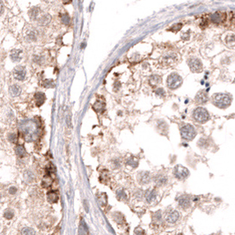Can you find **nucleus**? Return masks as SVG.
I'll return each instance as SVG.
<instances>
[{"mask_svg": "<svg viewBox=\"0 0 235 235\" xmlns=\"http://www.w3.org/2000/svg\"><path fill=\"white\" fill-rule=\"evenodd\" d=\"M10 92L13 96H18L20 94L21 92V89H20V86L18 85H13L11 86L10 88Z\"/></svg>", "mask_w": 235, "mask_h": 235, "instance_id": "5701e85b", "label": "nucleus"}, {"mask_svg": "<svg viewBox=\"0 0 235 235\" xmlns=\"http://www.w3.org/2000/svg\"><path fill=\"white\" fill-rule=\"evenodd\" d=\"M43 86L45 87H53L54 86V82L53 80H49V79H47L43 82Z\"/></svg>", "mask_w": 235, "mask_h": 235, "instance_id": "c756f323", "label": "nucleus"}, {"mask_svg": "<svg viewBox=\"0 0 235 235\" xmlns=\"http://www.w3.org/2000/svg\"><path fill=\"white\" fill-rule=\"evenodd\" d=\"M107 195L105 193H101L99 195H97L98 203L101 207H104V206L107 205Z\"/></svg>", "mask_w": 235, "mask_h": 235, "instance_id": "a211bd4d", "label": "nucleus"}, {"mask_svg": "<svg viewBox=\"0 0 235 235\" xmlns=\"http://www.w3.org/2000/svg\"><path fill=\"white\" fill-rule=\"evenodd\" d=\"M138 163H139L138 159H137L136 157H131L126 161V164L129 165V166H131V167H132L133 168L138 167Z\"/></svg>", "mask_w": 235, "mask_h": 235, "instance_id": "4be33fe9", "label": "nucleus"}, {"mask_svg": "<svg viewBox=\"0 0 235 235\" xmlns=\"http://www.w3.org/2000/svg\"><path fill=\"white\" fill-rule=\"evenodd\" d=\"M47 198L49 200V203H56L57 200H58V195L56 194V192L55 191H49L47 195Z\"/></svg>", "mask_w": 235, "mask_h": 235, "instance_id": "6ab92c4d", "label": "nucleus"}, {"mask_svg": "<svg viewBox=\"0 0 235 235\" xmlns=\"http://www.w3.org/2000/svg\"><path fill=\"white\" fill-rule=\"evenodd\" d=\"M71 1V0H64V3H65V4H67V3H69Z\"/></svg>", "mask_w": 235, "mask_h": 235, "instance_id": "e433bc0d", "label": "nucleus"}, {"mask_svg": "<svg viewBox=\"0 0 235 235\" xmlns=\"http://www.w3.org/2000/svg\"><path fill=\"white\" fill-rule=\"evenodd\" d=\"M157 195H158V192L155 188H149L145 193V198L148 203H153L156 200Z\"/></svg>", "mask_w": 235, "mask_h": 235, "instance_id": "9d476101", "label": "nucleus"}, {"mask_svg": "<svg viewBox=\"0 0 235 235\" xmlns=\"http://www.w3.org/2000/svg\"><path fill=\"white\" fill-rule=\"evenodd\" d=\"M21 55H22V51L20 49H14L11 53V58L13 61L18 62L21 59Z\"/></svg>", "mask_w": 235, "mask_h": 235, "instance_id": "2eb2a0df", "label": "nucleus"}, {"mask_svg": "<svg viewBox=\"0 0 235 235\" xmlns=\"http://www.w3.org/2000/svg\"><path fill=\"white\" fill-rule=\"evenodd\" d=\"M13 77L17 80H23L26 77V70L21 66L16 67L13 71Z\"/></svg>", "mask_w": 235, "mask_h": 235, "instance_id": "f8f14e48", "label": "nucleus"}, {"mask_svg": "<svg viewBox=\"0 0 235 235\" xmlns=\"http://www.w3.org/2000/svg\"><path fill=\"white\" fill-rule=\"evenodd\" d=\"M5 217L7 218V219H12L13 217V213L12 211H6L5 212Z\"/></svg>", "mask_w": 235, "mask_h": 235, "instance_id": "473e14b6", "label": "nucleus"}, {"mask_svg": "<svg viewBox=\"0 0 235 235\" xmlns=\"http://www.w3.org/2000/svg\"><path fill=\"white\" fill-rule=\"evenodd\" d=\"M177 235H183L182 233H179V234H177Z\"/></svg>", "mask_w": 235, "mask_h": 235, "instance_id": "4c0bfd02", "label": "nucleus"}, {"mask_svg": "<svg viewBox=\"0 0 235 235\" xmlns=\"http://www.w3.org/2000/svg\"><path fill=\"white\" fill-rule=\"evenodd\" d=\"M15 152H16V154L19 157H20V158H23V157H25L27 155V152H26L24 146L23 145H19L16 146Z\"/></svg>", "mask_w": 235, "mask_h": 235, "instance_id": "412c9836", "label": "nucleus"}, {"mask_svg": "<svg viewBox=\"0 0 235 235\" xmlns=\"http://www.w3.org/2000/svg\"><path fill=\"white\" fill-rule=\"evenodd\" d=\"M208 100V95L205 91H200L195 96V101L198 104H204Z\"/></svg>", "mask_w": 235, "mask_h": 235, "instance_id": "ddd939ff", "label": "nucleus"}, {"mask_svg": "<svg viewBox=\"0 0 235 235\" xmlns=\"http://www.w3.org/2000/svg\"><path fill=\"white\" fill-rule=\"evenodd\" d=\"M188 65L192 71L198 72L202 70V63L197 58H192L188 61Z\"/></svg>", "mask_w": 235, "mask_h": 235, "instance_id": "9b49d317", "label": "nucleus"}, {"mask_svg": "<svg viewBox=\"0 0 235 235\" xmlns=\"http://www.w3.org/2000/svg\"><path fill=\"white\" fill-rule=\"evenodd\" d=\"M193 118L198 123H205L210 119L209 112L204 107H197L193 112Z\"/></svg>", "mask_w": 235, "mask_h": 235, "instance_id": "f03ea898", "label": "nucleus"}, {"mask_svg": "<svg viewBox=\"0 0 235 235\" xmlns=\"http://www.w3.org/2000/svg\"><path fill=\"white\" fill-rule=\"evenodd\" d=\"M152 180V174L148 171H142L138 174V181L141 185H147Z\"/></svg>", "mask_w": 235, "mask_h": 235, "instance_id": "423d86ee", "label": "nucleus"}, {"mask_svg": "<svg viewBox=\"0 0 235 235\" xmlns=\"http://www.w3.org/2000/svg\"><path fill=\"white\" fill-rule=\"evenodd\" d=\"M198 147H200L201 149H207L209 147V142L206 138H201L198 143H197Z\"/></svg>", "mask_w": 235, "mask_h": 235, "instance_id": "393cba45", "label": "nucleus"}, {"mask_svg": "<svg viewBox=\"0 0 235 235\" xmlns=\"http://www.w3.org/2000/svg\"><path fill=\"white\" fill-rule=\"evenodd\" d=\"M180 218H181V213H180L178 210H174L170 211V212L167 215V217H166V221H167L168 224H176V223L180 220Z\"/></svg>", "mask_w": 235, "mask_h": 235, "instance_id": "0eeeda50", "label": "nucleus"}, {"mask_svg": "<svg viewBox=\"0 0 235 235\" xmlns=\"http://www.w3.org/2000/svg\"><path fill=\"white\" fill-rule=\"evenodd\" d=\"M153 220L156 221V222H160L162 220V215H161V212L160 211H158L154 214L153 216Z\"/></svg>", "mask_w": 235, "mask_h": 235, "instance_id": "c85d7f7f", "label": "nucleus"}, {"mask_svg": "<svg viewBox=\"0 0 235 235\" xmlns=\"http://www.w3.org/2000/svg\"><path fill=\"white\" fill-rule=\"evenodd\" d=\"M173 174H174V176L179 181H184L189 176L188 169L181 165H177L174 167Z\"/></svg>", "mask_w": 235, "mask_h": 235, "instance_id": "20e7f679", "label": "nucleus"}, {"mask_svg": "<svg viewBox=\"0 0 235 235\" xmlns=\"http://www.w3.org/2000/svg\"><path fill=\"white\" fill-rule=\"evenodd\" d=\"M35 102H36V105L38 107H40L41 105H42V103L44 102L45 100V95L42 92H37L35 95Z\"/></svg>", "mask_w": 235, "mask_h": 235, "instance_id": "aec40b11", "label": "nucleus"}, {"mask_svg": "<svg viewBox=\"0 0 235 235\" xmlns=\"http://www.w3.org/2000/svg\"><path fill=\"white\" fill-rule=\"evenodd\" d=\"M181 136L184 140L191 141L196 136V131L191 124H186L181 128Z\"/></svg>", "mask_w": 235, "mask_h": 235, "instance_id": "7ed1b4c3", "label": "nucleus"}, {"mask_svg": "<svg viewBox=\"0 0 235 235\" xmlns=\"http://www.w3.org/2000/svg\"><path fill=\"white\" fill-rule=\"evenodd\" d=\"M212 103L222 109L228 107L231 103V96L227 93H215L211 97Z\"/></svg>", "mask_w": 235, "mask_h": 235, "instance_id": "f257e3e1", "label": "nucleus"}, {"mask_svg": "<svg viewBox=\"0 0 235 235\" xmlns=\"http://www.w3.org/2000/svg\"><path fill=\"white\" fill-rule=\"evenodd\" d=\"M50 174H51V173H49V174H48L47 175L44 176V178H43V180H42V187H44V188H48V187H50V186H51V184H52V182H53V179H52Z\"/></svg>", "mask_w": 235, "mask_h": 235, "instance_id": "4468645a", "label": "nucleus"}, {"mask_svg": "<svg viewBox=\"0 0 235 235\" xmlns=\"http://www.w3.org/2000/svg\"><path fill=\"white\" fill-rule=\"evenodd\" d=\"M93 109L96 111V112H102L104 110V107H105V104L103 102H100V101H97L94 105H93Z\"/></svg>", "mask_w": 235, "mask_h": 235, "instance_id": "b1692460", "label": "nucleus"}, {"mask_svg": "<svg viewBox=\"0 0 235 235\" xmlns=\"http://www.w3.org/2000/svg\"><path fill=\"white\" fill-rule=\"evenodd\" d=\"M21 234L22 235H35V231L32 228L26 227L21 230Z\"/></svg>", "mask_w": 235, "mask_h": 235, "instance_id": "cd10ccee", "label": "nucleus"}, {"mask_svg": "<svg viewBox=\"0 0 235 235\" xmlns=\"http://www.w3.org/2000/svg\"><path fill=\"white\" fill-rule=\"evenodd\" d=\"M134 233L135 235H145V231L144 229H142L141 227H137L134 231Z\"/></svg>", "mask_w": 235, "mask_h": 235, "instance_id": "7c9ffc66", "label": "nucleus"}, {"mask_svg": "<svg viewBox=\"0 0 235 235\" xmlns=\"http://www.w3.org/2000/svg\"><path fill=\"white\" fill-rule=\"evenodd\" d=\"M16 191H17V189H16L14 187H12V188H10V189H9V192H10L11 194H14Z\"/></svg>", "mask_w": 235, "mask_h": 235, "instance_id": "f704fd0d", "label": "nucleus"}, {"mask_svg": "<svg viewBox=\"0 0 235 235\" xmlns=\"http://www.w3.org/2000/svg\"><path fill=\"white\" fill-rule=\"evenodd\" d=\"M62 20L65 25H68L70 23V18H69V16L67 14H64L62 16Z\"/></svg>", "mask_w": 235, "mask_h": 235, "instance_id": "2f4dec72", "label": "nucleus"}, {"mask_svg": "<svg viewBox=\"0 0 235 235\" xmlns=\"http://www.w3.org/2000/svg\"><path fill=\"white\" fill-rule=\"evenodd\" d=\"M153 181L157 187H164L168 182V177L164 174H159L153 177Z\"/></svg>", "mask_w": 235, "mask_h": 235, "instance_id": "6e6552de", "label": "nucleus"}, {"mask_svg": "<svg viewBox=\"0 0 235 235\" xmlns=\"http://www.w3.org/2000/svg\"><path fill=\"white\" fill-rule=\"evenodd\" d=\"M40 13H41L40 8H38V7H35V8H33V9L30 10V17H31L32 19H36V18L39 16Z\"/></svg>", "mask_w": 235, "mask_h": 235, "instance_id": "bb28decb", "label": "nucleus"}, {"mask_svg": "<svg viewBox=\"0 0 235 235\" xmlns=\"http://www.w3.org/2000/svg\"><path fill=\"white\" fill-rule=\"evenodd\" d=\"M182 83V79L180 75L177 73L171 74L167 78V85L170 89H176L178 88Z\"/></svg>", "mask_w": 235, "mask_h": 235, "instance_id": "39448f33", "label": "nucleus"}, {"mask_svg": "<svg viewBox=\"0 0 235 235\" xmlns=\"http://www.w3.org/2000/svg\"><path fill=\"white\" fill-rule=\"evenodd\" d=\"M2 11H3V5L0 2V13H2Z\"/></svg>", "mask_w": 235, "mask_h": 235, "instance_id": "c9c22d12", "label": "nucleus"}, {"mask_svg": "<svg viewBox=\"0 0 235 235\" xmlns=\"http://www.w3.org/2000/svg\"><path fill=\"white\" fill-rule=\"evenodd\" d=\"M158 131L161 133V134H164V135H167V131H168V126L167 124L166 123V122H159L158 123Z\"/></svg>", "mask_w": 235, "mask_h": 235, "instance_id": "dca6fc26", "label": "nucleus"}, {"mask_svg": "<svg viewBox=\"0 0 235 235\" xmlns=\"http://www.w3.org/2000/svg\"><path fill=\"white\" fill-rule=\"evenodd\" d=\"M211 20L213 22H222L225 20V14L224 13H215L211 16Z\"/></svg>", "mask_w": 235, "mask_h": 235, "instance_id": "f3484780", "label": "nucleus"}, {"mask_svg": "<svg viewBox=\"0 0 235 235\" xmlns=\"http://www.w3.org/2000/svg\"><path fill=\"white\" fill-rule=\"evenodd\" d=\"M116 197H117V199L120 200V201H123V200L127 199V195L124 192V190L120 189V190L117 191V193H116Z\"/></svg>", "mask_w": 235, "mask_h": 235, "instance_id": "a878e982", "label": "nucleus"}, {"mask_svg": "<svg viewBox=\"0 0 235 235\" xmlns=\"http://www.w3.org/2000/svg\"><path fill=\"white\" fill-rule=\"evenodd\" d=\"M8 138L12 143H16L17 142V136L15 134H11Z\"/></svg>", "mask_w": 235, "mask_h": 235, "instance_id": "72a5a7b5", "label": "nucleus"}, {"mask_svg": "<svg viewBox=\"0 0 235 235\" xmlns=\"http://www.w3.org/2000/svg\"><path fill=\"white\" fill-rule=\"evenodd\" d=\"M191 198L188 196V195H181L180 197H179V199H178V203H179V205L182 208V209H184V210H186V209H188V208H190V206H191Z\"/></svg>", "mask_w": 235, "mask_h": 235, "instance_id": "1a4fd4ad", "label": "nucleus"}]
</instances>
